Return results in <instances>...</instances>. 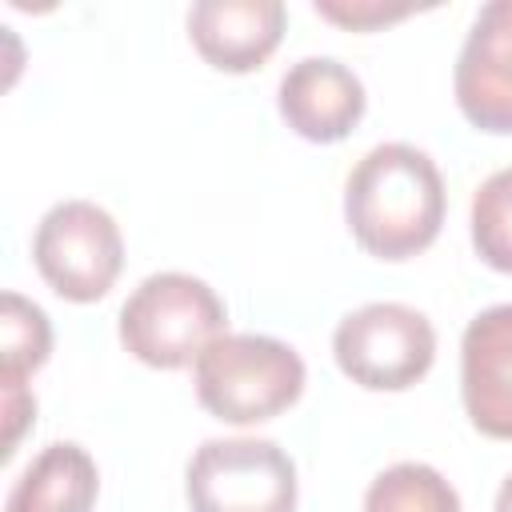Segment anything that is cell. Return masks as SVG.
Returning a JSON list of instances; mask_svg holds the SVG:
<instances>
[{"label":"cell","mask_w":512,"mask_h":512,"mask_svg":"<svg viewBox=\"0 0 512 512\" xmlns=\"http://www.w3.org/2000/svg\"><path fill=\"white\" fill-rule=\"evenodd\" d=\"M4 460L16 452V444H20V432L28 428V420H36V400H32V392L24 388V384H16V388H4Z\"/></svg>","instance_id":"cell-15"},{"label":"cell","mask_w":512,"mask_h":512,"mask_svg":"<svg viewBox=\"0 0 512 512\" xmlns=\"http://www.w3.org/2000/svg\"><path fill=\"white\" fill-rule=\"evenodd\" d=\"M456 104L472 128L512 132V0L480 8L456 60Z\"/></svg>","instance_id":"cell-7"},{"label":"cell","mask_w":512,"mask_h":512,"mask_svg":"<svg viewBox=\"0 0 512 512\" xmlns=\"http://www.w3.org/2000/svg\"><path fill=\"white\" fill-rule=\"evenodd\" d=\"M304 392V360L276 336L224 332L196 360V400L224 424H264Z\"/></svg>","instance_id":"cell-2"},{"label":"cell","mask_w":512,"mask_h":512,"mask_svg":"<svg viewBox=\"0 0 512 512\" xmlns=\"http://www.w3.org/2000/svg\"><path fill=\"white\" fill-rule=\"evenodd\" d=\"M344 220L356 244L376 260L424 252L444 224L440 168L412 144H376L348 176Z\"/></svg>","instance_id":"cell-1"},{"label":"cell","mask_w":512,"mask_h":512,"mask_svg":"<svg viewBox=\"0 0 512 512\" xmlns=\"http://www.w3.org/2000/svg\"><path fill=\"white\" fill-rule=\"evenodd\" d=\"M32 260L56 296L72 304H92L116 284L124 268V240L116 220L100 204L64 200L48 208L36 224Z\"/></svg>","instance_id":"cell-6"},{"label":"cell","mask_w":512,"mask_h":512,"mask_svg":"<svg viewBox=\"0 0 512 512\" xmlns=\"http://www.w3.org/2000/svg\"><path fill=\"white\" fill-rule=\"evenodd\" d=\"M316 12H320L324 20H336V24L356 28V32L408 16V8H380V4H352V8H344V4H316Z\"/></svg>","instance_id":"cell-16"},{"label":"cell","mask_w":512,"mask_h":512,"mask_svg":"<svg viewBox=\"0 0 512 512\" xmlns=\"http://www.w3.org/2000/svg\"><path fill=\"white\" fill-rule=\"evenodd\" d=\"M460 396L476 432L512 440V304L484 308L464 328Z\"/></svg>","instance_id":"cell-8"},{"label":"cell","mask_w":512,"mask_h":512,"mask_svg":"<svg viewBox=\"0 0 512 512\" xmlns=\"http://www.w3.org/2000/svg\"><path fill=\"white\" fill-rule=\"evenodd\" d=\"M48 348H52L48 316L24 296L4 292L0 300V388L24 384V376L48 360Z\"/></svg>","instance_id":"cell-13"},{"label":"cell","mask_w":512,"mask_h":512,"mask_svg":"<svg viewBox=\"0 0 512 512\" xmlns=\"http://www.w3.org/2000/svg\"><path fill=\"white\" fill-rule=\"evenodd\" d=\"M96 492V460L80 444L56 440L20 472L4 500V512H92Z\"/></svg>","instance_id":"cell-11"},{"label":"cell","mask_w":512,"mask_h":512,"mask_svg":"<svg viewBox=\"0 0 512 512\" xmlns=\"http://www.w3.org/2000/svg\"><path fill=\"white\" fill-rule=\"evenodd\" d=\"M364 512H460V496L436 468L404 460L368 484Z\"/></svg>","instance_id":"cell-12"},{"label":"cell","mask_w":512,"mask_h":512,"mask_svg":"<svg viewBox=\"0 0 512 512\" xmlns=\"http://www.w3.org/2000/svg\"><path fill=\"white\" fill-rule=\"evenodd\" d=\"M472 244L476 256L512 276V168L492 172L472 196Z\"/></svg>","instance_id":"cell-14"},{"label":"cell","mask_w":512,"mask_h":512,"mask_svg":"<svg viewBox=\"0 0 512 512\" xmlns=\"http://www.w3.org/2000/svg\"><path fill=\"white\" fill-rule=\"evenodd\" d=\"M340 372L368 392H404L436 360V332L424 312L408 304H364L332 332Z\"/></svg>","instance_id":"cell-5"},{"label":"cell","mask_w":512,"mask_h":512,"mask_svg":"<svg viewBox=\"0 0 512 512\" xmlns=\"http://www.w3.org/2000/svg\"><path fill=\"white\" fill-rule=\"evenodd\" d=\"M220 296L188 272L148 276L120 308V344L148 368H184L224 336Z\"/></svg>","instance_id":"cell-3"},{"label":"cell","mask_w":512,"mask_h":512,"mask_svg":"<svg viewBox=\"0 0 512 512\" xmlns=\"http://www.w3.org/2000/svg\"><path fill=\"white\" fill-rule=\"evenodd\" d=\"M280 116L312 144L344 140L364 116V84L352 68L328 56L296 60L280 80Z\"/></svg>","instance_id":"cell-9"},{"label":"cell","mask_w":512,"mask_h":512,"mask_svg":"<svg viewBox=\"0 0 512 512\" xmlns=\"http://www.w3.org/2000/svg\"><path fill=\"white\" fill-rule=\"evenodd\" d=\"M496 512H512V476L500 484V492H496Z\"/></svg>","instance_id":"cell-17"},{"label":"cell","mask_w":512,"mask_h":512,"mask_svg":"<svg viewBox=\"0 0 512 512\" xmlns=\"http://www.w3.org/2000/svg\"><path fill=\"white\" fill-rule=\"evenodd\" d=\"M184 496L192 512H292L296 464L272 440H204L188 460Z\"/></svg>","instance_id":"cell-4"},{"label":"cell","mask_w":512,"mask_h":512,"mask_svg":"<svg viewBox=\"0 0 512 512\" xmlns=\"http://www.w3.org/2000/svg\"><path fill=\"white\" fill-rule=\"evenodd\" d=\"M284 20L288 12L280 0H200L188 12V36L204 64L252 72L276 52Z\"/></svg>","instance_id":"cell-10"}]
</instances>
